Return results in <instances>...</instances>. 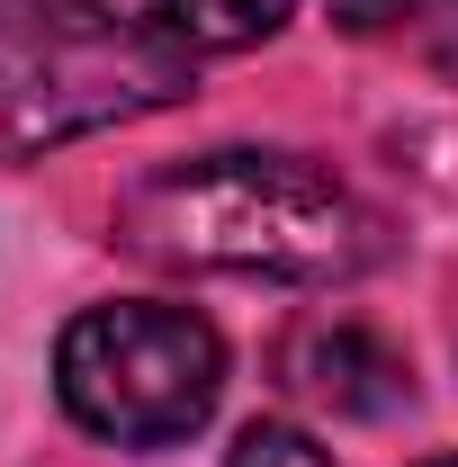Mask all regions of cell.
<instances>
[{"mask_svg":"<svg viewBox=\"0 0 458 467\" xmlns=\"http://www.w3.org/2000/svg\"><path fill=\"white\" fill-rule=\"evenodd\" d=\"M117 234L144 261L172 270H225V279H279V288H333L359 279L387 225L359 207V189L315 171L306 153H198L126 180Z\"/></svg>","mask_w":458,"mask_h":467,"instance_id":"6da1fadb","label":"cell"},{"mask_svg":"<svg viewBox=\"0 0 458 467\" xmlns=\"http://www.w3.org/2000/svg\"><path fill=\"white\" fill-rule=\"evenodd\" d=\"M189 46L109 0H0V153H55L189 99Z\"/></svg>","mask_w":458,"mask_h":467,"instance_id":"7a4b0ae2","label":"cell"},{"mask_svg":"<svg viewBox=\"0 0 458 467\" xmlns=\"http://www.w3.org/2000/svg\"><path fill=\"white\" fill-rule=\"evenodd\" d=\"M55 396L81 431L117 450H172L225 396V342L189 306H153V296L90 306L55 342Z\"/></svg>","mask_w":458,"mask_h":467,"instance_id":"3957f363","label":"cell"},{"mask_svg":"<svg viewBox=\"0 0 458 467\" xmlns=\"http://www.w3.org/2000/svg\"><path fill=\"white\" fill-rule=\"evenodd\" d=\"M279 378L306 396V405L350 413V422H378V413H396L404 396H413L404 350L387 342V333H369V324H350V315L297 324V333L279 342Z\"/></svg>","mask_w":458,"mask_h":467,"instance_id":"277c9868","label":"cell"},{"mask_svg":"<svg viewBox=\"0 0 458 467\" xmlns=\"http://www.w3.org/2000/svg\"><path fill=\"white\" fill-rule=\"evenodd\" d=\"M297 0H153V18L172 27L189 55H243L261 36H279Z\"/></svg>","mask_w":458,"mask_h":467,"instance_id":"5b68a950","label":"cell"},{"mask_svg":"<svg viewBox=\"0 0 458 467\" xmlns=\"http://www.w3.org/2000/svg\"><path fill=\"white\" fill-rule=\"evenodd\" d=\"M225 467H333V459H324L297 422H252V431H234Z\"/></svg>","mask_w":458,"mask_h":467,"instance_id":"8992f818","label":"cell"},{"mask_svg":"<svg viewBox=\"0 0 458 467\" xmlns=\"http://www.w3.org/2000/svg\"><path fill=\"white\" fill-rule=\"evenodd\" d=\"M422 55H432L441 81H458V0H432L422 9Z\"/></svg>","mask_w":458,"mask_h":467,"instance_id":"52a82bcc","label":"cell"},{"mask_svg":"<svg viewBox=\"0 0 458 467\" xmlns=\"http://www.w3.org/2000/svg\"><path fill=\"white\" fill-rule=\"evenodd\" d=\"M432 467H458V459H432Z\"/></svg>","mask_w":458,"mask_h":467,"instance_id":"ba28073f","label":"cell"}]
</instances>
